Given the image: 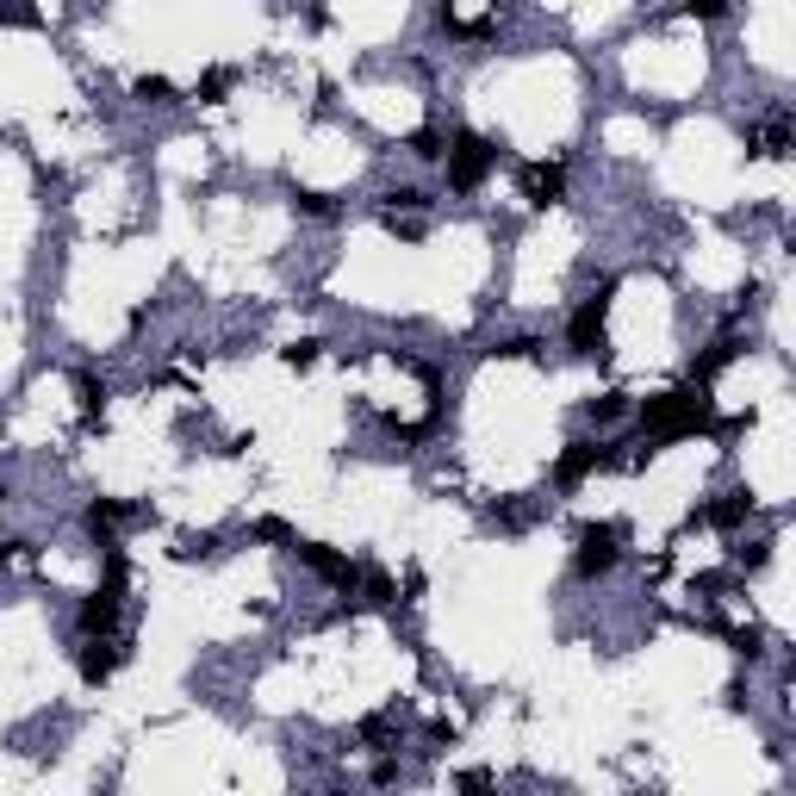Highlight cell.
Here are the masks:
<instances>
[{"mask_svg":"<svg viewBox=\"0 0 796 796\" xmlns=\"http://www.w3.org/2000/svg\"><path fill=\"white\" fill-rule=\"evenodd\" d=\"M641 430L660 436V442H678V436H697L709 430V398L697 386H678V392H660L641 405Z\"/></svg>","mask_w":796,"mask_h":796,"instance_id":"6da1fadb","label":"cell"},{"mask_svg":"<svg viewBox=\"0 0 796 796\" xmlns=\"http://www.w3.org/2000/svg\"><path fill=\"white\" fill-rule=\"evenodd\" d=\"M492 168H498V144H486L479 131H454V137H448V187H454V193L486 187Z\"/></svg>","mask_w":796,"mask_h":796,"instance_id":"7a4b0ae2","label":"cell"},{"mask_svg":"<svg viewBox=\"0 0 796 796\" xmlns=\"http://www.w3.org/2000/svg\"><path fill=\"white\" fill-rule=\"evenodd\" d=\"M616 560H622V529H616V523H591V529H579V554H573L579 579H604Z\"/></svg>","mask_w":796,"mask_h":796,"instance_id":"3957f363","label":"cell"},{"mask_svg":"<svg viewBox=\"0 0 796 796\" xmlns=\"http://www.w3.org/2000/svg\"><path fill=\"white\" fill-rule=\"evenodd\" d=\"M610 293H591L579 311H573V324H566V343H573V355H604V318H610Z\"/></svg>","mask_w":796,"mask_h":796,"instance_id":"277c9868","label":"cell"},{"mask_svg":"<svg viewBox=\"0 0 796 796\" xmlns=\"http://www.w3.org/2000/svg\"><path fill=\"white\" fill-rule=\"evenodd\" d=\"M604 461H610V448H604V442H566V454L554 461V486H560V492H573V486H585V479L604 467Z\"/></svg>","mask_w":796,"mask_h":796,"instance_id":"5b68a950","label":"cell"},{"mask_svg":"<svg viewBox=\"0 0 796 796\" xmlns=\"http://www.w3.org/2000/svg\"><path fill=\"white\" fill-rule=\"evenodd\" d=\"M299 548V560L311 566V573H318L324 585H336V591H355V579H361V566L355 560H343L336 548H324V542H293Z\"/></svg>","mask_w":796,"mask_h":796,"instance_id":"8992f818","label":"cell"},{"mask_svg":"<svg viewBox=\"0 0 796 796\" xmlns=\"http://www.w3.org/2000/svg\"><path fill=\"white\" fill-rule=\"evenodd\" d=\"M125 660H131V647L106 641V635H88V647H81V678H88V685H106Z\"/></svg>","mask_w":796,"mask_h":796,"instance_id":"52a82bcc","label":"cell"},{"mask_svg":"<svg viewBox=\"0 0 796 796\" xmlns=\"http://www.w3.org/2000/svg\"><path fill=\"white\" fill-rule=\"evenodd\" d=\"M131 517H137L131 504H119V498H94V504H88V535H94V542H112V535H119Z\"/></svg>","mask_w":796,"mask_h":796,"instance_id":"ba28073f","label":"cell"},{"mask_svg":"<svg viewBox=\"0 0 796 796\" xmlns=\"http://www.w3.org/2000/svg\"><path fill=\"white\" fill-rule=\"evenodd\" d=\"M523 187H529V206H560V193H566V168H560V162H535Z\"/></svg>","mask_w":796,"mask_h":796,"instance_id":"9c48e42d","label":"cell"},{"mask_svg":"<svg viewBox=\"0 0 796 796\" xmlns=\"http://www.w3.org/2000/svg\"><path fill=\"white\" fill-rule=\"evenodd\" d=\"M747 510H753V498H747V492H722L716 504L703 510V523H716V529H741V523H747Z\"/></svg>","mask_w":796,"mask_h":796,"instance_id":"30bf717a","label":"cell"},{"mask_svg":"<svg viewBox=\"0 0 796 796\" xmlns=\"http://www.w3.org/2000/svg\"><path fill=\"white\" fill-rule=\"evenodd\" d=\"M753 156H772V162H778V156H790V125H784V119H772V125H765V131L753 137Z\"/></svg>","mask_w":796,"mask_h":796,"instance_id":"8fae6325","label":"cell"},{"mask_svg":"<svg viewBox=\"0 0 796 796\" xmlns=\"http://www.w3.org/2000/svg\"><path fill=\"white\" fill-rule=\"evenodd\" d=\"M131 94H137V100H150V106H175V81H168V75H137V81H131Z\"/></svg>","mask_w":796,"mask_h":796,"instance_id":"7c38bea8","label":"cell"},{"mask_svg":"<svg viewBox=\"0 0 796 796\" xmlns=\"http://www.w3.org/2000/svg\"><path fill=\"white\" fill-rule=\"evenodd\" d=\"M231 88H237V69H206V75H199V100H206V106H218Z\"/></svg>","mask_w":796,"mask_h":796,"instance_id":"4fadbf2b","label":"cell"},{"mask_svg":"<svg viewBox=\"0 0 796 796\" xmlns=\"http://www.w3.org/2000/svg\"><path fill=\"white\" fill-rule=\"evenodd\" d=\"M411 156H417V162H442V156H448V137H442L436 125H423V131L411 137Z\"/></svg>","mask_w":796,"mask_h":796,"instance_id":"5bb4252c","label":"cell"},{"mask_svg":"<svg viewBox=\"0 0 796 796\" xmlns=\"http://www.w3.org/2000/svg\"><path fill=\"white\" fill-rule=\"evenodd\" d=\"M355 585H367V597H374V604H392V597H398V585H392V573H380V566H367V573H361Z\"/></svg>","mask_w":796,"mask_h":796,"instance_id":"9a60e30c","label":"cell"},{"mask_svg":"<svg viewBox=\"0 0 796 796\" xmlns=\"http://www.w3.org/2000/svg\"><path fill=\"white\" fill-rule=\"evenodd\" d=\"M423 206H430V193H423V187H392L386 193V212H423Z\"/></svg>","mask_w":796,"mask_h":796,"instance_id":"2e32d148","label":"cell"},{"mask_svg":"<svg viewBox=\"0 0 796 796\" xmlns=\"http://www.w3.org/2000/svg\"><path fill=\"white\" fill-rule=\"evenodd\" d=\"M585 411H591V423H616L622 411H629V398H622V392H604V398H591Z\"/></svg>","mask_w":796,"mask_h":796,"instance_id":"e0dca14e","label":"cell"},{"mask_svg":"<svg viewBox=\"0 0 796 796\" xmlns=\"http://www.w3.org/2000/svg\"><path fill=\"white\" fill-rule=\"evenodd\" d=\"M75 392H81V411H88V417H100V405H106V386H100L94 374H81V380H75Z\"/></svg>","mask_w":796,"mask_h":796,"instance_id":"ac0fdd59","label":"cell"},{"mask_svg":"<svg viewBox=\"0 0 796 796\" xmlns=\"http://www.w3.org/2000/svg\"><path fill=\"white\" fill-rule=\"evenodd\" d=\"M728 361H734V343H716V349H709V355L697 361V380H716V374H722Z\"/></svg>","mask_w":796,"mask_h":796,"instance_id":"d6986e66","label":"cell"},{"mask_svg":"<svg viewBox=\"0 0 796 796\" xmlns=\"http://www.w3.org/2000/svg\"><path fill=\"white\" fill-rule=\"evenodd\" d=\"M293 206H299V212H311V218H330V212H336L330 199H324V193H311V187H293Z\"/></svg>","mask_w":796,"mask_h":796,"instance_id":"ffe728a7","label":"cell"},{"mask_svg":"<svg viewBox=\"0 0 796 796\" xmlns=\"http://www.w3.org/2000/svg\"><path fill=\"white\" fill-rule=\"evenodd\" d=\"M318 349H324V343H318V336H305V343H293V349H280V355H287V367H299V374H305V367H311V361H318Z\"/></svg>","mask_w":796,"mask_h":796,"instance_id":"44dd1931","label":"cell"},{"mask_svg":"<svg viewBox=\"0 0 796 796\" xmlns=\"http://www.w3.org/2000/svg\"><path fill=\"white\" fill-rule=\"evenodd\" d=\"M255 542H293V529L280 517H262V523H255Z\"/></svg>","mask_w":796,"mask_h":796,"instance_id":"7402d4cb","label":"cell"},{"mask_svg":"<svg viewBox=\"0 0 796 796\" xmlns=\"http://www.w3.org/2000/svg\"><path fill=\"white\" fill-rule=\"evenodd\" d=\"M678 7H685L691 19H722V13H728V0H678Z\"/></svg>","mask_w":796,"mask_h":796,"instance_id":"603a6c76","label":"cell"},{"mask_svg":"<svg viewBox=\"0 0 796 796\" xmlns=\"http://www.w3.org/2000/svg\"><path fill=\"white\" fill-rule=\"evenodd\" d=\"M535 349H542V343H535V336H510V343H498L492 355H510V361H517V355H535Z\"/></svg>","mask_w":796,"mask_h":796,"instance_id":"cb8c5ba5","label":"cell"},{"mask_svg":"<svg viewBox=\"0 0 796 796\" xmlns=\"http://www.w3.org/2000/svg\"><path fill=\"white\" fill-rule=\"evenodd\" d=\"M454 784H461V790H492V772H461Z\"/></svg>","mask_w":796,"mask_h":796,"instance_id":"d4e9b609","label":"cell"}]
</instances>
